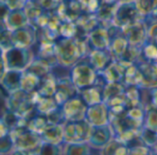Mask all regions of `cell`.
Segmentation results:
<instances>
[{
	"label": "cell",
	"mask_w": 157,
	"mask_h": 155,
	"mask_svg": "<svg viewBox=\"0 0 157 155\" xmlns=\"http://www.w3.org/2000/svg\"><path fill=\"white\" fill-rule=\"evenodd\" d=\"M88 61L93 66V67L98 71H102L105 69L114 59L109 49L106 50H90L86 55Z\"/></svg>",
	"instance_id": "ac0fdd59"
},
{
	"label": "cell",
	"mask_w": 157,
	"mask_h": 155,
	"mask_svg": "<svg viewBox=\"0 0 157 155\" xmlns=\"http://www.w3.org/2000/svg\"><path fill=\"white\" fill-rule=\"evenodd\" d=\"M30 48L32 49L35 56L43 58L52 65L58 63L55 53V42L47 40L44 37L38 35L36 43Z\"/></svg>",
	"instance_id": "8fae6325"
},
{
	"label": "cell",
	"mask_w": 157,
	"mask_h": 155,
	"mask_svg": "<svg viewBox=\"0 0 157 155\" xmlns=\"http://www.w3.org/2000/svg\"><path fill=\"white\" fill-rule=\"evenodd\" d=\"M63 0H35L41 8L48 12H54L61 5Z\"/></svg>",
	"instance_id": "f6af8a7d"
},
{
	"label": "cell",
	"mask_w": 157,
	"mask_h": 155,
	"mask_svg": "<svg viewBox=\"0 0 157 155\" xmlns=\"http://www.w3.org/2000/svg\"><path fill=\"white\" fill-rule=\"evenodd\" d=\"M121 28L130 45L142 48L147 42V25L144 18Z\"/></svg>",
	"instance_id": "52a82bcc"
},
{
	"label": "cell",
	"mask_w": 157,
	"mask_h": 155,
	"mask_svg": "<svg viewBox=\"0 0 157 155\" xmlns=\"http://www.w3.org/2000/svg\"><path fill=\"white\" fill-rule=\"evenodd\" d=\"M75 23L79 28V34L76 38L80 39H87L88 34L100 24L97 15L90 13H82Z\"/></svg>",
	"instance_id": "e0dca14e"
},
{
	"label": "cell",
	"mask_w": 157,
	"mask_h": 155,
	"mask_svg": "<svg viewBox=\"0 0 157 155\" xmlns=\"http://www.w3.org/2000/svg\"><path fill=\"white\" fill-rule=\"evenodd\" d=\"M38 31L31 24L11 31V39L14 46L30 48L37 41Z\"/></svg>",
	"instance_id": "9c48e42d"
},
{
	"label": "cell",
	"mask_w": 157,
	"mask_h": 155,
	"mask_svg": "<svg viewBox=\"0 0 157 155\" xmlns=\"http://www.w3.org/2000/svg\"><path fill=\"white\" fill-rule=\"evenodd\" d=\"M102 154H129L126 143L113 138L102 150Z\"/></svg>",
	"instance_id": "4dcf8cb0"
},
{
	"label": "cell",
	"mask_w": 157,
	"mask_h": 155,
	"mask_svg": "<svg viewBox=\"0 0 157 155\" xmlns=\"http://www.w3.org/2000/svg\"><path fill=\"white\" fill-rule=\"evenodd\" d=\"M79 33V28L75 21H64L61 23L60 37L76 38Z\"/></svg>",
	"instance_id": "e575fe53"
},
{
	"label": "cell",
	"mask_w": 157,
	"mask_h": 155,
	"mask_svg": "<svg viewBox=\"0 0 157 155\" xmlns=\"http://www.w3.org/2000/svg\"><path fill=\"white\" fill-rule=\"evenodd\" d=\"M103 89L104 87L94 84L92 86H89L82 91L79 92V94L85 101V103L89 106L93 104H97L99 103L104 102L103 101Z\"/></svg>",
	"instance_id": "d4e9b609"
},
{
	"label": "cell",
	"mask_w": 157,
	"mask_h": 155,
	"mask_svg": "<svg viewBox=\"0 0 157 155\" xmlns=\"http://www.w3.org/2000/svg\"><path fill=\"white\" fill-rule=\"evenodd\" d=\"M140 136L144 142L150 148H154L157 144V132L155 130L144 127L140 132Z\"/></svg>",
	"instance_id": "74e56055"
},
{
	"label": "cell",
	"mask_w": 157,
	"mask_h": 155,
	"mask_svg": "<svg viewBox=\"0 0 157 155\" xmlns=\"http://www.w3.org/2000/svg\"><path fill=\"white\" fill-rule=\"evenodd\" d=\"M149 107L157 108V86L156 87H150Z\"/></svg>",
	"instance_id": "7dc6e473"
},
{
	"label": "cell",
	"mask_w": 157,
	"mask_h": 155,
	"mask_svg": "<svg viewBox=\"0 0 157 155\" xmlns=\"http://www.w3.org/2000/svg\"><path fill=\"white\" fill-rule=\"evenodd\" d=\"M77 94H79V91L72 81L71 78L57 80V89L54 98L59 105H63L69 99Z\"/></svg>",
	"instance_id": "2e32d148"
},
{
	"label": "cell",
	"mask_w": 157,
	"mask_h": 155,
	"mask_svg": "<svg viewBox=\"0 0 157 155\" xmlns=\"http://www.w3.org/2000/svg\"><path fill=\"white\" fill-rule=\"evenodd\" d=\"M145 81L146 87L157 86V60L153 62H146L141 60L137 63Z\"/></svg>",
	"instance_id": "603a6c76"
},
{
	"label": "cell",
	"mask_w": 157,
	"mask_h": 155,
	"mask_svg": "<svg viewBox=\"0 0 157 155\" xmlns=\"http://www.w3.org/2000/svg\"><path fill=\"white\" fill-rule=\"evenodd\" d=\"M2 52V72L6 70H20L23 71L28 68L35 55L31 48L14 46L6 51Z\"/></svg>",
	"instance_id": "3957f363"
},
{
	"label": "cell",
	"mask_w": 157,
	"mask_h": 155,
	"mask_svg": "<svg viewBox=\"0 0 157 155\" xmlns=\"http://www.w3.org/2000/svg\"><path fill=\"white\" fill-rule=\"evenodd\" d=\"M147 25V42L157 45V19H145Z\"/></svg>",
	"instance_id": "7bdbcfd3"
},
{
	"label": "cell",
	"mask_w": 157,
	"mask_h": 155,
	"mask_svg": "<svg viewBox=\"0 0 157 155\" xmlns=\"http://www.w3.org/2000/svg\"><path fill=\"white\" fill-rule=\"evenodd\" d=\"M49 124L53 125H63L66 120L64 117V114L62 108V105H58L56 108L52 110L49 114L46 115Z\"/></svg>",
	"instance_id": "8d00e7d4"
},
{
	"label": "cell",
	"mask_w": 157,
	"mask_h": 155,
	"mask_svg": "<svg viewBox=\"0 0 157 155\" xmlns=\"http://www.w3.org/2000/svg\"><path fill=\"white\" fill-rule=\"evenodd\" d=\"M14 151V141L10 133L4 135L0 139V154L12 153Z\"/></svg>",
	"instance_id": "b9f144b4"
},
{
	"label": "cell",
	"mask_w": 157,
	"mask_h": 155,
	"mask_svg": "<svg viewBox=\"0 0 157 155\" xmlns=\"http://www.w3.org/2000/svg\"><path fill=\"white\" fill-rule=\"evenodd\" d=\"M119 4L120 3H116V4L102 3L101 7L96 14L101 25L109 27L114 23L115 14H116V10H117Z\"/></svg>",
	"instance_id": "484cf974"
},
{
	"label": "cell",
	"mask_w": 157,
	"mask_h": 155,
	"mask_svg": "<svg viewBox=\"0 0 157 155\" xmlns=\"http://www.w3.org/2000/svg\"><path fill=\"white\" fill-rule=\"evenodd\" d=\"M98 76V72L93 67L86 56L71 67L70 78L79 92L94 85Z\"/></svg>",
	"instance_id": "277c9868"
},
{
	"label": "cell",
	"mask_w": 157,
	"mask_h": 155,
	"mask_svg": "<svg viewBox=\"0 0 157 155\" xmlns=\"http://www.w3.org/2000/svg\"><path fill=\"white\" fill-rule=\"evenodd\" d=\"M146 62H153L157 60V45L146 42L142 47V59Z\"/></svg>",
	"instance_id": "d590c367"
},
{
	"label": "cell",
	"mask_w": 157,
	"mask_h": 155,
	"mask_svg": "<svg viewBox=\"0 0 157 155\" xmlns=\"http://www.w3.org/2000/svg\"><path fill=\"white\" fill-rule=\"evenodd\" d=\"M31 1H35V0H31Z\"/></svg>",
	"instance_id": "816d5d0a"
},
{
	"label": "cell",
	"mask_w": 157,
	"mask_h": 155,
	"mask_svg": "<svg viewBox=\"0 0 157 155\" xmlns=\"http://www.w3.org/2000/svg\"><path fill=\"white\" fill-rule=\"evenodd\" d=\"M145 19H148V20H152V19H157V11L152 16H149V17H145L144 18Z\"/></svg>",
	"instance_id": "681fc988"
},
{
	"label": "cell",
	"mask_w": 157,
	"mask_h": 155,
	"mask_svg": "<svg viewBox=\"0 0 157 155\" xmlns=\"http://www.w3.org/2000/svg\"><path fill=\"white\" fill-rule=\"evenodd\" d=\"M102 2L106 4H116L120 3V0H102Z\"/></svg>",
	"instance_id": "c3c4849f"
},
{
	"label": "cell",
	"mask_w": 157,
	"mask_h": 155,
	"mask_svg": "<svg viewBox=\"0 0 157 155\" xmlns=\"http://www.w3.org/2000/svg\"><path fill=\"white\" fill-rule=\"evenodd\" d=\"M14 141V151L12 153L18 154H38L42 144L41 136L31 131L26 126L17 127L10 131Z\"/></svg>",
	"instance_id": "7a4b0ae2"
},
{
	"label": "cell",
	"mask_w": 157,
	"mask_h": 155,
	"mask_svg": "<svg viewBox=\"0 0 157 155\" xmlns=\"http://www.w3.org/2000/svg\"><path fill=\"white\" fill-rule=\"evenodd\" d=\"M86 120L92 127H100L109 124V110L105 102L89 105L86 114Z\"/></svg>",
	"instance_id": "30bf717a"
},
{
	"label": "cell",
	"mask_w": 157,
	"mask_h": 155,
	"mask_svg": "<svg viewBox=\"0 0 157 155\" xmlns=\"http://www.w3.org/2000/svg\"><path fill=\"white\" fill-rule=\"evenodd\" d=\"M113 138V131L109 124L100 127H93L88 142L92 147L102 150Z\"/></svg>",
	"instance_id": "4fadbf2b"
},
{
	"label": "cell",
	"mask_w": 157,
	"mask_h": 155,
	"mask_svg": "<svg viewBox=\"0 0 157 155\" xmlns=\"http://www.w3.org/2000/svg\"><path fill=\"white\" fill-rule=\"evenodd\" d=\"M38 154H48V155H58L63 154V144L56 145L47 142H42L40 147Z\"/></svg>",
	"instance_id": "60d3db41"
},
{
	"label": "cell",
	"mask_w": 157,
	"mask_h": 155,
	"mask_svg": "<svg viewBox=\"0 0 157 155\" xmlns=\"http://www.w3.org/2000/svg\"><path fill=\"white\" fill-rule=\"evenodd\" d=\"M126 86L122 82L118 83H109L103 89V101L106 103L111 98L122 94L125 92Z\"/></svg>",
	"instance_id": "d6a6232c"
},
{
	"label": "cell",
	"mask_w": 157,
	"mask_h": 155,
	"mask_svg": "<svg viewBox=\"0 0 157 155\" xmlns=\"http://www.w3.org/2000/svg\"><path fill=\"white\" fill-rule=\"evenodd\" d=\"M132 1H135V0H120V3H125V2H132Z\"/></svg>",
	"instance_id": "f907efd6"
},
{
	"label": "cell",
	"mask_w": 157,
	"mask_h": 155,
	"mask_svg": "<svg viewBox=\"0 0 157 155\" xmlns=\"http://www.w3.org/2000/svg\"><path fill=\"white\" fill-rule=\"evenodd\" d=\"M144 127L155 130L157 132V108L149 107L145 110Z\"/></svg>",
	"instance_id": "f35d334b"
},
{
	"label": "cell",
	"mask_w": 157,
	"mask_h": 155,
	"mask_svg": "<svg viewBox=\"0 0 157 155\" xmlns=\"http://www.w3.org/2000/svg\"><path fill=\"white\" fill-rule=\"evenodd\" d=\"M135 2L144 18L154 15L157 11V0H135Z\"/></svg>",
	"instance_id": "836d02e7"
},
{
	"label": "cell",
	"mask_w": 157,
	"mask_h": 155,
	"mask_svg": "<svg viewBox=\"0 0 157 155\" xmlns=\"http://www.w3.org/2000/svg\"><path fill=\"white\" fill-rule=\"evenodd\" d=\"M40 136L42 142L61 145L63 143V125L49 124Z\"/></svg>",
	"instance_id": "7402d4cb"
},
{
	"label": "cell",
	"mask_w": 157,
	"mask_h": 155,
	"mask_svg": "<svg viewBox=\"0 0 157 155\" xmlns=\"http://www.w3.org/2000/svg\"><path fill=\"white\" fill-rule=\"evenodd\" d=\"M30 0H1V3L6 4L11 10L25 8Z\"/></svg>",
	"instance_id": "bcb514c9"
},
{
	"label": "cell",
	"mask_w": 157,
	"mask_h": 155,
	"mask_svg": "<svg viewBox=\"0 0 157 155\" xmlns=\"http://www.w3.org/2000/svg\"><path fill=\"white\" fill-rule=\"evenodd\" d=\"M1 51H6L12 47H14L12 39H11V31L6 28L1 27Z\"/></svg>",
	"instance_id": "ee69618b"
},
{
	"label": "cell",
	"mask_w": 157,
	"mask_h": 155,
	"mask_svg": "<svg viewBox=\"0 0 157 155\" xmlns=\"http://www.w3.org/2000/svg\"><path fill=\"white\" fill-rule=\"evenodd\" d=\"M83 13L97 14L102 6V0H79Z\"/></svg>",
	"instance_id": "ab89813d"
},
{
	"label": "cell",
	"mask_w": 157,
	"mask_h": 155,
	"mask_svg": "<svg viewBox=\"0 0 157 155\" xmlns=\"http://www.w3.org/2000/svg\"><path fill=\"white\" fill-rule=\"evenodd\" d=\"M30 95L34 107L39 114L47 115L59 105L54 96H42L37 92H33Z\"/></svg>",
	"instance_id": "ffe728a7"
},
{
	"label": "cell",
	"mask_w": 157,
	"mask_h": 155,
	"mask_svg": "<svg viewBox=\"0 0 157 155\" xmlns=\"http://www.w3.org/2000/svg\"><path fill=\"white\" fill-rule=\"evenodd\" d=\"M93 127L86 120L67 121L63 124V142H88Z\"/></svg>",
	"instance_id": "5b68a950"
},
{
	"label": "cell",
	"mask_w": 157,
	"mask_h": 155,
	"mask_svg": "<svg viewBox=\"0 0 157 155\" xmlns=\"http://www.w3.org/2000/svg\"><path fill=\"white\" fill-rule=\"evenodd\" d=\"M52 65L47 60L35 56L30 65L28 67L27 70L40 78H43L52 72Z\"/></svg>",
	"instance_id": "83f0119b"
},
{
	"label": "cell",
	"mask_w": 157,
	"mask_h": 155,
	"mask_svg": "<svg viewBox=\"0 0 157 155\" xmlns=\"http://www.w3.org/2000/svg\"><path fill=\"white\" fill-rule=\"evenodd\" d=\"M2 27L8 29L9 31H14L16 29L21 28L29 24V18L26 14L25 8L10 10L8 15L5 19L1 20Z\"/></svg>",
	"instance_id": "d6986e66"
},
{
	"label": "cell",
	"mask_w": 157,
	"mask_h": 155,
	"mask_svg": "<svg viewBox=\"0 0 157 155\" xmlns=\"http://www.w3.org/2000/svg\"><path fill=\"white\" fill-rule=\"evenodd\" d=\"M143 18H144V17L141 14L135 1L125 2L119 4L115 14L114 23L121 27H124Z\"/></svg>",
	"instance_id": "8992f818"
},
{
	"label": "cell",
	"mask_w": 157,
	"mask_h": 155,
	"mask_svg": "<svg viewBox=\"0 0 157 155\" xmlns=\"http://www.w3.org/2000/svg\"><path fill=\"white\" fill-rule=\"evenodd\" d=\"M90 52L87 39L59 37L55 41V53L58 63L72 67L86 57Z\"/></svg>",
	"instance_id": "6da1fadb"
},
{
	"label": "cell",
	"mask_w": 157,
	"mask_h": 155,
	"mask_svg": "<svg viewBox=\"0 0 157 155\" xmlns=\"http://www.w3.org/2000/svg\"><path fill=\"white\" fill-rule=\"evenodd\" d=\"M125 97H126V101H127L129 108L142 105L141 87H138V86H126V88H125Z\"/></svg>",
	"instance_id": "1f68e13d"
},
{
	"label": "cell",
	"mask_w": 157,
	"mask_h": 155,
	"mask_svg": "<svg viewBox=\"0 0 157 155\" xmlns=\"http://www.w3.org/2000/svg\"><path fill=\"white\" fill-rule=\"evenodd\" d=\"M122 83L125 86L146 87L144 76L137 64H131L127 67Z\"/></svg>",
	"instance_id": "cb8c5ba5"
},
{
	"label": "cell",
	"mask_w": 157,
	"mask_h": 155,
	"mask_svg": "<svg viewBox=\"0 0 157 155\" xmlns=\"http://www.w3.org/2000/svg\"><path fill=\"white\" fill-rule=\"evenodd\" d=\"M87 107L88 105L85 103L80 94L74 96L62 105L66 122L86 119Z\"/></svg>",
	"instance_id": "ba28073f"
},
{
	"label": "cell",
	"mask_w": 157,
	"mask_h": 155,
	"mask_svg": "<svg viewBox=\"0 0 157 155\" xmlns=\"http://www.w3.org/2000/svg\"><path fill=\"white\" fill-rule=\"evenodd\" d=\"M94 153H102L101 150L92 147L89 142L81 143H63V154L87 155Z\"/></svg>",
	"instance_id": "44dd1931"
},
{
	"label": "cell",
	"mask_w": 157,
	"mask_h": 155,
	"mask_svg": "<svg viewBox=\"0 0 157 155\" xmlns=\"http://www.w3.org/2000/svg\"><path fill=\"white\" fill-rule=\"evenodd\" d=\"M41 78L36 76L35 74L28 71L27 69L23 70L21 81H20V89L29 94L35 92L40 85Z\"/></svg>",
	"instance_id": "f1b7e54d"
},
{
	"label": "cell",
	"mask_w": 157,
	"mask_h": 155,
	"mask_svg": "<svg viewBox=\"0 0 157 155\" xmlns=\"http://www.w3.org/2000/svg\"><path fill=\"white\" fill-rule=\"evenodd\" d=\"M48 125H49V121H48L46 115L36 113L34 116H32L30 118L27 120L26 126L31 131L41 134Z\"/></svg>",
	"instance_id": "f546056e"
},
{
	"label": "cell",
	"mask_w": 157,
	"mask_h": 155,
	"mask_svg": "<svg viewBox=\"0 0 157 155\" xmlns=\"http://www.w3.org/2000/svg\"><path fill=\"white\" fill-rule=\"evenodd\" d=\"M23 71L20 70H6L1 75L2 95L7 97L10 93L20 90V81Z\"/></svg>",
	"instance_id": "9a60e30c"
},
{
	"label": "cell",
	"mask_w": 157,
	"mask_h": 155,
	"mask_svg": "<svg viewBox=\"0 0 157 155\" xmlns=\"http://www.w3.org/2000/svg\"><path fill=\"white\" fill-rule=\"evenodd\" d=\"M128 66L129 65H126L121 61L113 60L105 69L99 71L98 74L103 78L107 84L122 82Z\"/></svg>",
	"instance_id": "5bb4252c"
},
{
	"label": "cell",
	"mask_w": 157,
	"mask_h": 155,
	"mask_svg": "<svg viewBox=\"0 0 157 155\" xmlns=\"http://www.w3.org/2000/svg\"><path fill=\"white\" fill-rule=\"evenodd\" d=\"M90 50H106L109 48L110 36L108 27L99 24L87 36Z\"/></svg>",
	"instance_id": "7c38bea8"
},
{
	"label": "cell",
	"mask_w": 157,
	"mask_h": 155,
	"mask_svg": "<svg viewBox=\"0 0 157 155\" xmlns=\"http://www.w3.org/2000/svg\"><path fill=\"white\" fill-rule=\"evenodd\" d=\"M57 89V80L52 74H48L47 76L41 78L40 85L35 92L42 96H54Z\"/></svg>",
	"instance_id": "4316f807"
}]
</instances>
